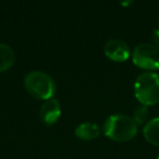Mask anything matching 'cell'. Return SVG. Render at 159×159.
<instances>
[{
	"mask_svg": "<svg viewBox=\"0 0 159 159\" xmlns=\"http://www.w3.org/2000/svg\"><path fill=\"white\" fill-rule=\"evenodd\" d=\"M139 125L132 117L122 113L112 115L104 123V134L116 142L131 141L137 134Z\"/></svg>",
	"mask_w": 159,
	"mask_h": 159,
	"instance_id": "obj_1",
	"label": "cell"
},
{
	"mask_svg": "<svg viewBox=\"0 0 159 159\" xmlns=\"http://www.w3.org/2000/svg\"><path fill=\"white\" fill-rule=\"evenodd\" d=\"M24 86L29 94L40 100L53 98L56 83L49 74L43 71H31L24 77Z\"/></svg>",
	"mask_w": 159,
	"mask_h": 159,
	"instance_id": "obj_2",
	"label": "cell"
},
{
	"mask_svg": "<svg viewBox=\"0 0 159 159\" xmlns=\"http://www.w3.org/2000/svg\"><path fill=\"white\" fill-rule=\"evenodd\" d=\"M134 95L141 105L152 106L159 102V74L144 72L136 77Z\"/></svg>",
	"mask_w": 159,
	"mask_h": 159,
	"instance_id": "obj_3",
	"label": "cell"
},
{
	"mask_svg": "<svg viewBox=\"0 0 159 159\" xmlns=\"http://www.w3.org/2000/svg\"><path fill=\"white\" fill-rule=\"evenodd\" d=\"M132 61L139 68L143 70L159 69V47L150 43H143L137 45L132 52Z\"/></svg>",
	"mask_w": 159,
	"mask_h": 159,
	"instance_id": "obj_4",
	"label": "cell"
},
{
	"mask_svg": "<svg viewBox=\"0 0 159 159\" xmlns=\"http://www.w3.org/2000/svg\"><path fill=\"white\" fill-rule=\"evenodd\" d=\"M104 52L110 60L116 62H123L129 59L131 50L129 45L119 38L109 39L104 46Z\"/></svg>",
	"mask_w": 159,
	"mask_h": 159,
	"instance_id": "obj_5",
	"label": "cell"
},
{
	"mask_svg": "<svg viewBox=\"0 0 159 159\" xmlns=\"http://www.w3.org/2000/svg\"><path fill=\"white\" fill-rule=\"evenodd\" d=\"M61 117V106L60 102L56 98H50L45 100L39 110L40 121L45 125H52Z\"/></svg>",
	"mask_w": 159,
	"mask_h": 159,
	"instance_id": "obj_6",
	"label": "cell"
},
{
	"mask_svg": "<svg viewBox=\"0 0 159 159\" xmlns=\"http://www.w3.org/2000/svg\"><path fill=\"white\" fill-rule=\"evenodd\" d=\"M99 133V126L96 123H92V122L81 123L75 129V135L82 141H92V139H97Z\"/></svg>",
	"mask_w": 159,
	"mask_h": 159,
	"instance_id": "obj_7",
	"label": "cell"
},
{
	"mask_svg": "<svg viewBox=\"0 0 159 159\" xmlns=\"http://www.w3.org/2000/svg\"><path fill=\"white\" fill-rule=\"evenodd\" d=\"M16 52L9 45L0 43V73L8 71L16 62Z\"/></svg>",
	"mask_w": 159,
	"mask_h": 159,
	"instance_id": "obj_8",
	"label": "cell"
},
{
	"mask_svg": "<svg viewBox=\"0 0 159 159\" xmlns=\"http://www.w3.org/2000/svg\"><path fill=\"white\" fill-rule=\"evenodd\" d=\"M143 134L148 143L159 146V117L147 121L144 125Z\"/></svg>",
	"mask_w": 159,
	"mask_h": 159,
	"instance_id": "obj_9",
	"label": "cell"
},
{
	"mask_svg": "<svg viewBox=\"0 0 159 159\" xmlns=\"http://www.w3.org/2000/svg\"><path fill=\"white\" fill-rule=\"evenodd\" d=\"M148 115H149L148 106H145V105H139V106L136 107V109L134 110V113H133L132 118L137 125H143V124L147 123Z\"/></svg>",
	"mask_w": 159,
	"mask_h": 159,
	"instance_id": "obj_10",
	"label": "cell"
},
{
	"mask_svg": "<svg viewBox=\"0 0 159 159\" xmlns=\"http://www.w3.org/2000/svg\"><path fill=\"white\" fill-rule=\"evenodd\" d=\"M152 35V39H154L155 45L159 47V30H154Z\"/></svg>",
	"mask_w": 159,
	"mask_h": 159,
	"instance_id": "obj_11",
	"label": "cell"
},
{
	"mask_svg": "<svg viewBox=\"0 0 159 159\" xmlns=\"http://www.w3.org/2000/svg\"><path fill=\"white\" fill-rule=\"evenodd\" d=\"M132 3V1H126V2H121V5L122 6H129V5H131Z\"/></svg>",
	"mask_w": 159,
	"mask_h": 159,
	"instance_id": "obj_12",
	"label": "cell"
},
{
	"mask_svg": "<svg viewBox=\"0 0 159 159\" xmlns=\"http://www.w3.org/2000/svg\"><path fill=\"white\" fill-rule=\"evenodd\" d=\"M157 159H159V154H158V157H157Z\"/></svg>",
	"mask_w": 159,
	"mask_h": 159,
	"instance_id": "obj_13",
	"label": "cell"
}]
</instances>
